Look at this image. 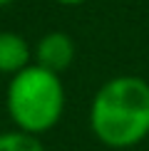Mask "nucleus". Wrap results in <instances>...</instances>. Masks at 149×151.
Wrapping results in <instances>:
<instances>
[{
    "mask_svg": "<svg viewBox=\"0 0 149 151\" xmlns=\"http://www.w3.org/2000/svg\"><path fill=\"white\" fill-rule=\"evenodd\" d=\"M12 0H0V8H5V5H10Z\"/></svg>",
    "mask_w": 149,
    "mask_h": 151,
    "instance_id": "0eeeda50",
    "label": "nucleus"
},
{
    "mask_svg": "<svg viewBox=\"0 0 149 151\" xmlns=\"http://www.w3.org/2000/svg\"><path fill=\"white\" fill-rule=\"evenodd\" d=\"M74 55H77V47H74V40L67 32H47L37 40L35 45V65L45 67V70L62 74L65 70H70V65L74 62Z\"/></svg>",
    "mask_w": 149,
    "mask_h": 151,
    "instance_id": "7ed1b4c3",
    "label": "nucleus"
},
{
    "mask_svg": "<svg viewBox=\"0 0 149 151\" xmlns=\"http://www.w3.org/2000/svg\"><path fill=\"white\" fill-rule=\"evenodd\" d=\"M5 106L15 129L27 134H45L55 129L65 111V87L60 74L40 65H30L8 82Z\"/></svg>",
    "mask_w": 149,
    "mask_h": 151,
    "instance_id": "f03ea898",
    "label": "nucleus"
},
{
    "mask_svg": "<svg viewBox=\"0 0 149 151\" xmlns=\"http://www.w3.org/2000/svg\"><path fill=\"white\" fill-rule=\"evenodd\" d=\"M0 151H45V146H42L40 136L12 129L0 134Z\"/></svg>",
    "mask_w": 149,
    "mask_h": 151,
    "instance_id": "39448f33",
    "label": "nucleus"
},
{
    "mask_svg": "<svg viewBox=\"0 0 149 151\" xmlns=\"http://www.w3.org/2000/svg\"><path fill=\"white\" fill-rule=\"evenodd\" d=\"M57 5H82V3H87V0H55Z\"/></svg>",
    "mask_w": 149,
    "mask_h": 151,
    "instance_id": "423d86ee",
    "label": "nucleus"
},
{
    "mask_svg": "<svg viewBox=\"0 0 149 151\" xmlns=\"http://www.w3.org/2000/svg\"><path fill=\"white\" fill-rule=\"evenodd\" d=\"M90 129L109 149H129L149 136V82L132 74L112 77L90 104Z\"/></svg>",
    "mask_w": 149,
    "mask_h": 151,
    "instance_id": "f257e3e1",
    "label": "nucleus"
},
{
    "mask_svg": "<svg viewBox=\"0 0 149 151\" xmlns=\"http://www.w3.org/2000/svg\"><path fill=\"white\" fill-rule=\"evenodd\" d=\"M35 60V50L17 32H0V74L15 77Z\"/></svg>",
    "mask_w": 149,
    "mask_h": 151,
    "instance_id": "20e7f679",
    "label": "nucleus"
}]
</instances>
